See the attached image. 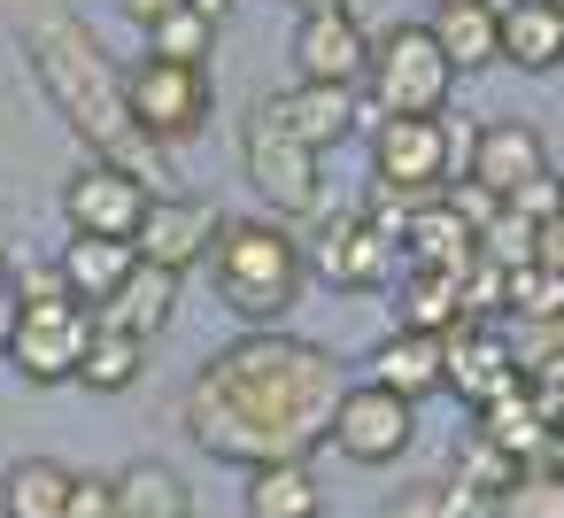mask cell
I'll return each mask as SVG.
<instances>
[{
  "mask_svg": "<svg viewBox=\"0 0 564 518\" xmlns=\"http://www.w3.org/2000/svg\"><path fill=\"white\" fill-rule=\"evenodd\" d=\"M502 310L510 317H564V271H541V263L502 271Z\"/></svg>",
  "mask_w": 564,
  "mask_h": 518,
  "instance_id": "30",
  "label": "cell"
},
{
  "mask_svg": "<svg viewBox=\"0 0 564 518\" xmlns=\"http://www.w3.org/2000/svg\"><path fill=\"white\" fill-rule=\"evenodd\" d=\"M0 518H9V510H0Z\"/></svg>",
  "mask_w": 564,
  "mask_h": 518,
  "instance_id": "43",
  "label": "cell"
},
{
  "mask_svg": "<svg viewBox=\"0 0 564 518\" xmlns=\"http://www.w3.org/2000/svg\"><path fill=\"white\" fill-rule=\"evenodd\" d=\"M209 279H217L225 310L256 333V325H279V317L302 302L310 263H302V248H294L271 217H240V225L217 233V248H209Z\"/></svg>",
  "mask_w": 564,
  "mask_h": 518,
  "instance_id": "3",
  "label": "cell"
},
{
  "mask_svg": "<svg viewBox=\"0 0 564 518\" xmlns=\"http://www.w3.org/2000/svg\"><path fill=\"white\" fill-rule=\"evenodd\" d=\"M441 348H448V387H456L471 410L518 379V371H510V341H502V325H495V317H464V325H448V333H441Z\"/></svg>",
  "mask_w": 564,
  "mask_h": 518,
  "instance_id": "15",
  "label": "cell"
},
{
  "mask_svg": "<svg viewBox=\"0 0 564 518\" xmlns=\"http://www.w3.org/2000/svg\"><path fill=\"white\" fill-rule=\"evenodd\" d=\"M502 209H518V217H533V225H541V217H556V209H564V179H556V171H533V179H518V186L502 194Z\"/></svg>",
  "mask_w": 564,
  "mask_h": 518,
  "instance_id": "35",
  "label": "cell"
},
{
  "mask_svg": "<svg viewBox=\"0 0 564 518\" xmlns=\"http://www.w3.org/2000/svg\"><path fill=\"white\" fill-rule=\"evenodd\" d=\"M240 163H248V186L279 209V217H317L325 209V179H317V148H302L286 125H271L256 109L248 140H240Z\"/></svg>",
  "mask_w": 564,
  "mask_h": 518,
  "instance_id": "8",
  "label": "cell"
},
{
  "mask_svg": "<svg viewBox=\"0 0 564 518\" xmlns=\"http://www.w3.org/2000/svg\"><path fill=\"white\" fill-rule=\"evenodd\" d=\"M502 63L525 78H549L564 63V0H510L502 9Z\"/></svg>",
  "mask_w": 564,
  "mask_h": 518,
  "instance_id": "22",
  "label": "cell"
},
{
  "mask_svg": "<svg viewBox=\"0 0 564 518\" xmlns=\"http://www.w3.org/2000/svg\"><path fill=\"white\" fill-rule=\"evenodd\" d=\"M394 518H402V510H394Z\"/></svg>",
  "mask_w": 564,
  "mask_h": 518,
  "instance_id": "44",
  "label": "cell"
},
{
  "mask_svg": "<svg viewBox=\"0 0 564 518\" xmlns=\"http://www.w3.org/2000/svg\"><path fill=\"white\" fill-rule=\"evenodd\" d=\"M70 479H78V472L55 464V456H17L9 479H0V510H9V518H63Z\"/></svg>",
  "mask_w": 564,
  "mask_h": 518,
  "instance_id": "26",
  "label": "cell"
},
{
  "mask_svg": "<svg viewBox=\"0 0 564 518\" xmlns=\"http://www.w3.org/2000/svg\"><path fill=\"white\" fill-rule=\"evenodd\" d=\"M117 495H124V518H186V510H194V487H186L171 464H155V456L124 464V472H117Z\"/></svg>",
  "mask_w": 564,
  "mask_h": 518,
  "instance_id": "28",
  "label": "cell"
},
{
  "mask_svg": "<svg viewBox=\"0 0 564 518\" xmlns=\"http://www.w3.org/2000/svg\"><path fill=\"white\" fill-rule=\"evenodd\" d=\"M217 233H225V209H217V202H202V194H148L140 233H132V256L186 279L194 263H209Z\"/></svg>",
  "mask_w": 564,
  "mask_h": 518,
  "instance_id": "10",
  "label": "cell"
},
{
  "mask_svg": "<svg viewBox=\"0 0 564 518\" xmlns=\"http://www.w3.org/2000/svg\"><path fill=\"white\" fill-rule=\"evenodd\" d=\"M502 341H510V371L533 395H556L564 387V317H510Z\"/></svg>",
  "mask_w": 564,
  "mask_h": 518,
  "instance_id": "25",
  "label": "cell"
},
{
  "mask_svg": "<svg viewBox=\"0 0 564 518\" xmlns=\"http://www.w3.org/2000/svg\"><path fill=\"white\" fill-rule=\"evenodd\" d=\"M541 464H549V472L564 479V418H556V433H549V456H541Z\"/></svg>",
  "mask_w": 564,
  "mask_h": 518,
  "instance_id": "40",
  "label": "cell"
},
{
  "mask_svg": "<svg viewBox=\"0 0 564 518\" xmlns=\"http://www.w3.org/2000/svg\"><path fill=\"white\" fill-rule=\"evenodd\" d=\"M24 55H32V71H40V86H47V101L63 109V125H70L101 163L132 171L140 186L171 179L163 140H148V132L132 125V109H124V71L101 55V40H94L70 9H40V17H32V32H24Z\"/></svg>",
  "mask_w": 564,
  "mask_h": 518,
  "instance_id": "2",
  "label": "cell"
},
{
  "mask_svg": "<svg viewBox=\"0 0 564 518\" xmlns=\"http://www.w3.org/2000/svg\"><path fill=\"white\" fill-rule=\"evenodd\" d=\"M533 263H541V271H564V209L533 225Z\"/></svg>",
  "mask_w": 564,
  "mask_h": 518,
  "instance_id": "36",
  "label": "cell"
},
{
  "mask_svg": "<svg viewBox=\"0 0 564 518\" xmlns=\"http://www.w3.org/2000/svg\"><path fill=\"white\" fill-rule=\"evenodd\" d=\"M518 472H525L518 456H502L495 441H471V449H464V472H456V479H464L471 495H502V487H510Z\"/></svg>",
  "mask_w": 564,
  "mask_h": 518,
  "instance_id": "33",
  "label": "cell"
},
{
  "mask_svg": "<svg viewBox=\"0 0 564 518\" xmlns=\"http://www.w3.org/2000/svg\"><path fill=\"white\" fill-rule=\"evenodd\" d=\"M63 518H124V495H117V479H101V472H78V479H70V495H63Z\"/></svg>",
  "mask_w": 564,
  "mask_h": 518,
  "instance_id": "34",
  "label": "cell"
},
{
  "mask_svg": "<svg viewBox=\"0 0 564 518\" xmlns=\"http://www.w3.org/2000/svg\"><path fill=\"white\" fill-rule=\"evenodd\" d=\"M371 379L394 387V395H410V402L441 395V387H448V348H441V333H417V325L387 333L379 356H371Z\"/></svg>",
  "mask_w": 564,
  "mask_h": 518,
  "instance_id": "20",
  "label": "cell"
},
{
  "mask_svg": "<svg viewBox=\"0 0 564 518\" xmlns=\"http://www.w3.org/2000/svg\"><path fill=\"white\" fill-rule=\"evenodd\" d=\"M371 63V32L356 24V9H317L294 24V78L310 86H364Z\"/></svg>",
  "mask_w": 564,
  "mask_h": 518,
  "instance_id": "12",
  "label": "cell"
},
{
  "mask_svg": "<svg viewBox=\"0 0 564 518\" xmlns=\"http://www.w3.org/2000/svg\"><path fill=\"white\" fill-rule=\"evenodd\" d=\"M533 171H549V140H541L533 125L495 117V125L471 132V163H464V179H479L487 194H510V186L533 179Z\"/></svg>",
  "mask_w": 564,
  "mask_h": 518,
  "instance_id": "18",
  "label": "cell"
},
{
  "mask_svg": "<svg viewBox=\"0 0 564 518\" xmlns=\"http://www.w3.org/2000/svg\"><path fill=\"white\" fill-rule=\"evenodd\" d=\"M17 287V341H9V364L32 379V387H70L78 364H86V341H94V310L63 287V271H32V279H9Z\"/></svg>",
  "mask_w": 564,
  "mask_h": 518,
  "instance_id": "4",
  "label": "cell"
},
{
  "mask_svg": "<svg viewBox=\"0 0 564 518\" xmlns=\"http://www.w3.org/2000/svg\"><path fill=\"white\" fill-rule=\"evenodd\" d=\"M186 9H202L209 24H225V17H232V0H186Z\"/></svg>",
  "mask_w": 564,
  "mask_h": 518,
  "instance_id": "41",
  "label": "cell"
},
{
  "mask_svg": "<svg viewBox=\"0 0 564 518\" xmlns=\"http://www.w3.org/2000/svg\"><path fill=\"white\" fill-rule=\"evenodd\" d=\"M425 32H433V47L448 55L456 78L502 63V9H495V0H433Z\"/></svg>",
  "mask_w": 564,
  "mask_h": 518,
  "instance_id": "17",
  "label": "cell"
},
{
  "mask_svg": "<svg viewBox=\"0 0 564 518\" xmlns=\"http://www.w3.org/2000/svg\"><path fill=\"white\" fill-rule=\"evenodd\" d=\"M549 433H556V410H549V395H533L525 379H510L502 395L479 402V441H495V449L518 456V464H541V456H549Z\"/></svg>",
  "mask_w": 564,
  "mask_h": 518,
  "instance_id": "16",
  "label": "cell"
},
{
  "mask_svg": "<svg viewBox=\"0 0 564 518\" xmlns=\"http://www.w3.org/2000/svg\"><path fill=\"white\" fill-rule=\"evenodd\" d=\"M94 317H101V325H124V333H140V341H155V333L178 317V271H163V263H132L124 287H117Z\"/></svg>",
  "mask_w": 564,
  "mask_h": 518,
  "instance_id": "21",
  "label": "cell"
},
{
  "mask_svg": "<svg viewBox=\"0 0 564 518\" xmlns=\"http://www.w3.org/2000/svg\"><path fill=\"white\" fill-rule=\"evenodd\" d=\"M209 47H217V24L202 9H171V17L148 24V55H163V63H202L209 71Z\"/></svg>",
  "mask_w": 564,
  "mask_h": 518,
  "instance_id": "29",
  "label": "cell"
},
{
  "mask_svg": "<svg viewBox=\"0 0 564 518\" xmlns=\"http://www.w3.org/2000/svg\"><path fill=\"white\" fill-rule=\"evenodd\" d=\"M9 341H17V287H0V356H9Z\"/></svg>",
  "mask_w": 564,
  "mask_h": 518,
  "instance_id": "38",
  "label": "cell"
},
{
  "mask_svg": "<svg viewBox=\"0 0 564 518\" xmlns=\"http://www.w3.org/2000/svg\"><path fill=\"white\" fill-rule=\"evenodd\" d=\"M317 510H325V487H317L310 456L248 464V518H317Z\"/></svg>",
  "mask_w": 564,
  "mask_h": 518,
  "instance_id": "24",
  "label": "cell"
},
{
  "mask_svg": "<svg viewBox=\"0 0 564 518\" xmlns=\"http://www.w3.org/2000/svg\"><path fill=\"white\" fill-rule=\"evenodd\" d=\"M140 256H132V240H101V233H70L63 240V256H55V271H63V287L86 302V310H101L117 287H124V271H132Z\"/></svg>",
  "mask_w": 564,
  "mask_h": 518,
  "instance_id": "23",
  "label": "cell"
},
{
  "mask_svg": "<svg viewBox=\"0 0 564 518\" xmlns=\"http://www.w3.org/2000/svg\"><path fill=\"white\" fill-rule=\"evenodd\" d=\"M348 464H394L410 441H417V402L410 395H394V387H379V379H364V387H340V402H333V433H325Z\"/></svg>",
  "mask_w": 564,
  "mask_h": 518,
  "instance_id": "9",
  "label": "cell"
},
{
  "mask_svg": "<svg viewBox=\"0 0 564 518\" xmlns=\"http://www.w3.org/2000/svg\"><path fill=\"white\" fill-rule=\"evenodd\" d=\"M140 364H148V341L124 333V325H101V317H94V341H86L78 387H94V395H124V387L140 379Z\"/></svg>",
  "mask_w": 564,
  "mask_h": 518,
  "instance_id": "27",
  "label": "cell"
},
{
  "mask_svg": "<svg viewBox=\"0 0 564 518\" xmlns=\"http://www.w3.org/2000/svg\"><path fill=\"white\" fill-rule=\"evenodd\" d=\"M448 125L441 117H379L371 125V186H387L394 202H433L448 186Z\"/></svg>",
  "mask_w": 564,
  "mask_h": 518,
  "instance_id": "7",
  "label": "cell"
},
{
  "mask_svg": "<svg viewBox=\"0 0 564 518\" xmlns=\"http://www.w3.org/2000/svg\"><path fill=\"white\" fill-rule=\"evenodd\" d=\"M402 256H410V271H471V263H479V240H471V225L433 194V202H417V209L402 217Z\"/></svg>",
  "mask_w": 564,
  "mask_h": 518,
  "instance_id": "19",
  "label": "cell"
},
{
  "mask_svg": "<svg viewBox=\"0 0 564 518\" xmlns=\"http://www.w3.org/2000/svg\"><path fill=\"white\" fill-rule=\"evenodd\" d=\"M140 209H148V186L117 163H78V179L63 186V217L70 233H101V240H132L140 233Z\"/></svg>",
  "mask_w": 564,
  "mask_h": 518,
  "instance_id": "11",
  "label": "cell"
},
{
  "mask_svg": "<svg viewBox=\"0 0 564 518\" xmlns=\"http://www.w3.org/2000/svg\"><path fill=\"white\" fill-rule=\"evenodd\" d=\"M456 94V71L448 55L433 47L425 24H387L371 40V63H364V101H371V125L379 117H441Z\"/></svg>",
  "mask_w": 564,
  "mask_h": 518,
  "instance_id": "5",
  "label": "cell"
},
{
  "mask_svg": "<svg viewBox=\"0 0 564 518\" xmlns=\"http://www.w3.org/2000/svg\"><path fill=\"white\" fill-rule=\"evenodd\" d=\"M479 263H495V271H518V263H533V217H518V209H495V217L479 225Z\"/></svg>",
  "mask_w": 564,
  "mask_h": 518,
  "instance_id": "32",
  "label": "cell"
},
{
  "mask_svg": "<svg viewBox=\"0 0 564 518\" xmlns=\"http://www.w3.org/2000/svg\"><path fill=\"white\" fill-rule=\"evenodd\" d=\"M394 263H402V240L379 225V217H333L325 248H317V271L348 294H371V287H394Z\"/></svg>",
  "mask_w": 564,
  "mask_h": 518,
  "instance_id": "14",
  "label": "cell"
},
{
  "mask_svg": "<svg viewBox=\"0 0 564 518\" xmlns=\"http://www.w3.org/2000/svg\"><path fill=\"white\" fill-rule=\"evenodd\" d=\"M117 9H124V17H132L140 32H148L155 17H171V9H186V0H117Z\"/></svg>",
  "mask_w": 564,
  "mask_h": 518,
  "instance_id": "37",
  "label": "cell"
},
{
  "mask_svg": "<svg viewBox=\"0 0 564 518\" xmlns=\"http://www.w3.org/2000/svg\"><path fill=\"white\" fill-rule=\"evenodd\" d=\"M124 109H132V125H140L148 140L178 148V140H194V132L209 125L217 86H209V71H202V63H163V55H140V63L124 71Z\"/></svg>",
  "mask_w": 564,
  "mask_h": 518,
  "instance_id": "6",
  "label": "cell"
},
{
  "mask_svg": "<svg viewBox=\"0 0 564 518\" xmlns=\"http://www.w3.org/2000/svg\"><path fill=\"white\" fill-rule=\"evenodd\" d=\"M263 117L286 125V132H294L302 148H317V155L340 148L356 125H371V117H364V86H310V78H294V94H271Z\"/></svg>",
  "mask_w": 564,
  "mask_h": 518,
  "instance_id": "13",
  "label": "cell"
},
{
  "mask_svg": "<svg viewBox=\"0 0 564 518\" xmlns=\"http://www.w3.org/2000/svg\"><path fill=\"white\" fill-rule=\"evenodd\" d=\"M279 9H294V17H317V9H356V0H279Z\"/></svg>",
  "mask_w": 564,
  "mask_h": 518,
  "instance_id": "39",
  "label": "cell"
},
{
  "mask_svg": "<svg viewBox=\"0 0 564 518\" xmlns=\"http://www.w3.org/2000/svg\"><path fill=\"white\" fill-rule=\"evenodd\" d=\"M495 510H502V518H564V479H556L549 464H525V472L495 495Z\"/></svg>",
  "mask_w": 564,
  "mask_h": 518,
  "instance_id": "31",
  "label": "cell"
},
{
  "mask_svg": "<svg viewBox=\"0 0 564 518\" xmlns=\"http://www.w3.org/2000/svg\"><path fill=\"white\" fill-rule=\"evenodd\" d=\"M9 279H17V271H9V248H0V287H9Z\"/></svg>",
  "mask_w": 564,
  "mask_h": 518,
  "instance_id": "42",
  "label": "cell"
},
{
  "mask_svg": "<svg viewBox=\"0 0 564 518\" xmlns=\"http://www.w3.org/2000/svg\"><path fill=\"white\" fill-rule=\"evenodd\" d=\"M333 402H340V364L333 348L256 325L240 341H225L194 387H186V433L217 456V464H271V456H310L333 433Z\"/></svg>",
  "mask_w": 564,
  "mask_h": 518,
  "instance_id": "1",
  "label": "cell"
}]
</instances>
